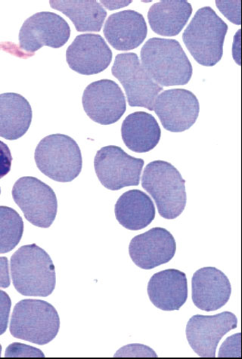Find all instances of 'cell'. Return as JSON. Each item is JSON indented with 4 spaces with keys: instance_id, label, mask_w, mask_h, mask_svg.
Wrapping results in <instances>:
<instances>
[{
    "instance_id": "cell-1",
    "label": "cell",
    "mask_w": 242,
    "mask_h": 359,
    "mask_svg": "<svg viewBox=\"0 0 242 359\" xmlns=\"http://www.w3.org/2000/svg\"><path fill=\"white\" fill-rule=\"evenodd\" d=\"M140 62L162 87L186 85L192 76L188 56L180 43L173 39H149L142 48Z\"/></svg>"
},
{
    "instance_id": "cell-2",
    "label": "cell",
    "mask_w": 242,
    "mask_h": 359,
    "mask_svg": "<svg viewBox=\"0 0 242 359\" xmlns=\"http://www.w3.org/2000/svg\"><path fill=\"white\" fill-rule=\"evenodd\" d=\"M13 285L18 293L28 297H46L53 292L56 277L53 262L36 245L19 248L11 260Z\"/></svg>"
},
{
    "instance_id": "cell-3",
    "label": "cell",
    "mask_w": 242,
    "mask_h": 359,
    "mask_svg": "<svg viewBox=\"0 0 242 359\" xmlns=\"http://www.w3.org/2000/svg\"><path fill=\"white\" fill-rule=\"evenodd\" d=\"M227 24L210 6L203 7L182 34L184 44L199 65H216L224 55Z\"/></svg>"
},
{
    "instance_id": "cell-4",
    "label": "cell",
    "mask_w": 242,
    "mask_h": 359,
    "mask_svg": "<svg viewBox=\"0 0 242 359\" xmlns=\"http://www.w3.org/2000/svg\"><path fill=\"white\" fill-rule=\"evenodd\" d=\"M186 180L179 170L166 161H154L145 168L142 187L156 201L159 215L174 219L187 206Z\"/></svg>"
},
{
    "instance_id": "cell-5",
    "label": "cell",
    "mask_w": 242,
    "mask_h": 359,
    "mask_svg": "<svg viewBox=\"0 0 242 359\" xmlns=\"http://www.w3.org/2000/svg\"><path fill=\"white\" fill-rule=\"evenodd\" d=\"M60 328L56 309L43 300L23 299L14 308L11 333L15 338L43 346L53 341Z\"/></svg>"
},
{
    "instance_id": "cell-6",
    "label": "cell",
    "mask_w": 242,
    "mask_h": 359,
    "mask_svg": "<svg viewBox=\"0 0 242 359\" xmlns=\"http://www.w3.org/2000/svg\"><path fill=\"white\" fill-rule=\"evenodd\" d=\"M34 159L39 170L60 182L73 181L83 167L79 145L64 134H53L43 139L36 147Z\"/></svg>"
},
{
    "instance_id": "cell-7",
    "label": "cell",
    "mask_w": 242,
    "mask_h": 359,
    "mask_svg": "<svg viewBox=\"0 0 242 359\" xmlns=\"http://www.w3.org/2000/svg\"><path fill=\"white\" fill-rule=\"evenodd\" d=\"M112 75L122 84L130 107L154 111L163 87L154 81L135 53H121L115 57Z\"/></svg>"
},
{
    "instance_id": "cell-8",
    "label": "cell",
    "mask_w": 242,
    "mask_h": 359,
    "mask_svg": "<svg viewBox=\"0 0 242 359\" xmlns=\"http://www.w3.org/2000/svg\"><path fill=\"white\" fill-rule=\"evenodd\" d=\"M13 198L32 225L51 227L57 215L58 201L51 187L32 177L19 179L13 189Z\"/></svg>"
},
{
    "instance_id": "cell-9",
    "label": "cell",
    "mask_w": 242,
    "mask_h": 359,
    "mask_svg": "<svg viewBox=\"0 0 242 359\" xmlns=\"http://www.w3.org/2000/svg\"><path fill=\"white\" fill-rule=\"evenodd\" d=\"M144 162L121 148L109 145L97 151L94 168L102 185L112 191L139 186Z\"/></svg>"
},
{
    "instance_id": "cell-10",
    "label": "cell",
    "mask_w": 242,
    "mask_h": 359,
    "mask_svg": "<svg viewBox=\"0 0 242 359\" xmlns=\"http://www.w3.org/2000/svg\"><path fill=\"white\" fill-rule=\"evenodd\" d=\"M70 36V26L62 17L51 12L38 13L23 24L19 32V47L29 53H34L45 46L59 48Z\"/></svg>"
},
{
    "instance_id": "cell-11",
    "label": "cell",
    "mask_w": 242,
    "mask_h": 359,
    "mask_svg": "<svg viewBox=\"0 0 242 359\" xmlns=\"http://www.w3.org/2000/svg\"><path fill=\"white\" fill-rule=\"evenodd\" d=\"M154 111L164 129L171 133H182L196 123L200 104L196 95L191 91L173 89L159 95Z\"/></svg>"
},
{
    "instance_id": "cell-12",
    "label": "cell",
    "mask_w": 242,
    "mask_h": 359,
    "mask_svg": "<svg viewBox=\"0 0 242 359\" xmlns=\"http://www.w3.org/2000/svg\"><path fill=\"white\" fill-rule=\"evenodd\" d=\"M82 103L87 116L101 125L118 122L127 110V102L121 87L107 79L93 82L87 86Z\"/></svg>"
},
{
    "instance_id": "cell-13",
    "label": "cell",
    "mask_w": 242,
    "mask_h": 359,
    "mask_svg": "<svg viewBox=\"0 0 242 359\" xmlns=\"http://www.w3.org/2000/svg\"><path fill=\"white\" fill-rule=\"evenodd\" d=\"M238 325L236 316L230 312L215 316L196 315L187 325V341L193 351L203 358H215L220 339Z\"/></svg>"
},
{
    "instance_id": "cell-14",
    "label": "cell",
    "mask_w": 242,
    "mask_h": 359,
    "mask_svg": "<svg viewBox=\"0 0 242 359\" xmlns=\"http://www.w3.org/2000/svg\"><path fill=\"white\" fill-rule=\"evenodd\" d=\"M66 61L74 72L94 75L108 69L112 52L102 36L85 34L77 36L67 48Z\"/></svg>"
},
{
    "instance_id": "cell-15",
    "label": "cell",
    "mask_w": 242,
    "mask_h": 359,
    "mask_svg": "<svg viewBox=\"0 0 242 359\" xmlns=\"http://www.w3.org/2000/svg\"><path fill=\"white\" fill-rule=\"evenodd\" d=\"M176 251L175 239L163 228H153L134 237L129 246L133 263L145 270L168 264L175 256Z\"/></svg>"
},
{
    "instance_id": "cell-16",
    "label": "cell",
    "mask_w": 242,
    "mask_h": 359,
    "mask_svg": "<svg viewBox=\"0 0 242 359\" xmlns=\"http://www.w3.org/2000/svg\"><path fill=\"white\" fill-rule=\"evenodd\" d=\"M231 294L227 276L215 267L201 268L191 279L193 304L203 311H216L224 306Z\"/></svg>"
},
{
    "instance_id": "cell-17",
    "label": "cell",
    "mask_w": 242,
    "mask_h": 359,
    "mask_svg": "<svg viewBox=\"0 0 242 359\" xmlns=\"http://www.w3.org/2000/svg\"><path fill=\"white\" fill-rule=\"evenodd\" d=\"M103 33L106 41L115 50L130 51L144 42L148 27L142 15L133 11H124L109 17Z\"/></svg>"
},
{
    "instance_id": "cell-18",
    "label": "cell",
    "mask_w": 242,
    "mask_h": 359,
    "mask_svg": "<svg viewBox=\"0 0 242 359\" xmlns=\"http://www.w3.org/2000/svg\"><path fill=\"white\" fill-rule=\"evenodd\" d=\"M148 295L153 305L163 311L179 310L188 299L187 275L177 269L154 274L148 284Z\"/></svg>"
},
{
    "instance_id": "cell-19",
    "label": "cell",
    "mask_w": 242,
    "mask_h": 359,
    "mask_svg": "<svg viewBox=\"0 0 242 359\" xmlns=\"http://www.w3.org/2000/svg\"><path fill=\"white\" fill-rule=\"evenodd\" d=\"M33 111L24 96L8 93L0 95V137L17 140L31 127Z\"/></svg>"
},
{
    "instance_id": "cell-20",
    "label": "cell",
    "mask_w": 242,
    "mask_h": 359,
    "mask_svg": "<svg viewBox=\"0 0 242 359\" xmlns=\"http://www.w3.org/2000/svg\"><path fill=\"white\" fill-rule=\"evenodd\" d=\"M121 135L126 147L130 150L147 153L157 147L161 130L158 121L151 114L137 111L128 115L123 121Z\"/></svg>"
},
{
    "instance_id": "cell-21",
    "label": "cell",
    "mask_w": 242,
    "mask_h": 359,
    "mask_svg": "<svg viewBox=\"0 0 242 359\" xmlns=\"http://www.w3.org/2000/svg\"><path fill=\"white\" fill-rule=\"evenodd\" d=\"M114 212L120 224L131 231L147 228L156 215V207L151 198L138 189L123 193L116 203Z\"/></svg>"
},
{
    "instance_id": "cell-22",
    "label": "cell",
    "mask_w": 242,
    "mask_h": 359,
    "mask_svg": "<svg viewBox=\"0 0 242 359\" xmlns=\"http://www.w3.org/2000/svg\"><path fill=\"white\" fill-rule=\"evenodd\" d=\"M191 14V5L185 0H163L152 6L148 20L154 33L174 36L182 32Z\"/></svg>"
},
{
    "instance_id": "cell-23",
    "label": "cell",
    "mask_w": 242,
    "mask_h": 359,
    "mask_svg": "<svg viewBox=\"0 0 242 359\" xmlns=\"http://www.w3.org/2000/svg\"><path fill=\"white\" fill-rule=\"evenodd\" d=\"M51 6L62 13L79 32H100L107 12L95 0H52Z\"/></svg>"
},
{
    "instance_id": "cell-24",
    "label": "cell",
    "mask_w": 242,
    "mask_h": 359,
    "mask_svg": "<svg viewBox=\"0 0 242 359\" xmlns=\"http://www.w3.org/2000/svg\"><path fill=\"white\" fill-rule=\"evenodd\" d=\"M24 222L14 209L0 206V254L12 251L20 242Z\"/></svg>"
},
{
    "instance_id": "cell-25",
    "label": "cell",
    "mask_w": 242,
    "mask_h": 359,
    "mask_svg": "<svg viewBox=\"0 0 242 359\" xmlns=\"http://www.w3.org/2000/svg\"><path fill=\"white\" fill-rule=\"evenodd\" d=\"M6 358H43L44 354L40 349L22 344H13L6 348Z\"/></svg>"
},
{
    "instance_id": "cell-26",
    "label": "cell",
    "mask_w": 242,
    "mask_h": 359,
    "mask_svg": "<svg viewBox=\"0 0 242 359\" xmlns=\"http://www.w3.org/2000/svg\"><path fill=\"white\" fill-rule=\"evenodd\" d=\"M241 0L237 1H216L220 13L229 21L236 25H241Z\"/></svg>"
},
{
    "instance_id": "cell-27",
    "label": "cell",
    "mask_w": 242,
    "mask_h": 359,
    "mask_svg": "<svg viewBox=\"0 0 242 359\" xmlns=\"http://www.w3.org/2000/svg\"><path fill=\"white\" fill-rule=\"evenodd\" d=\"M115 357H158L149 346L142 344H132L121 348Z\"/></svg>"
},
{
    "instance_id": "cell-28",
    "label": "cell",
    "mask_w": 242,
    "mask_h": 359,
    "mask_svg": "<svg viewBox=\"0 0 242 359\" xmlns=\"http://www.w3.org/2000/svg\"><path fill=\"white\" fill-rule=\"evenodd\" d=\"M219 357H241V333L232 335L226 339L220 348Z\"/></svg>"
},
{
    "instance_id": "cell-29",
    "label": "cell",
    "mask_w": 242,
    "mask_h": 359,
    "mask_svg": "<svg viewBox=\"0 0 242 359\" xmlns=\"http://www.w3.org/2000/svg\"><path fill=\"white\" fill-rule=\"evenodd\" d=\"M11 307L12 300L11 297L5 291L0 290V335L6 332Z\"/></svg>"
},
{
    "instance_id": "cell-30",
    "label": "cell",
    "mask_w": 242,
    "mask_h": 359,
    "mask_svg": "<svg viewBox=\"0 0 242 359\" xmlns=\"http://www.w3.org/2000/svg\"><path fill=\"white\" fill-rule=\"evenodd\" d=\"M13 156L8 145L0 141V180L11 172L12 168Z\"/></svg>"
},
{
    "instance_id": "cell-31",
    "label": "cell",
    "mask_w": 242,
    "mask_h": 359,
    "mask_svg": "<svg viewBox=\"0 0 242 359\" xmlns=\"http://www.w3.org/2000/svg\"><path fill=\"white\" fill-rule=\"evenodd\" d=\"M11 286L8 261L5 257H0V287L7 288Z\"/></svg>"
},
{
    "instance_id": "cell-32",
    "label": "cell",
    "mask_w": 242,
    "mask_h": 359,
    "mask_svg": "<svg viewBox=\"0 0 242 359\" xmlns=\"http://www.w3.org/2000/svg\"><path fill=\"white\" fill-rule=\"evenodd\" d=\"M1 353H2V346L0 345V357H1Z\"/></svg>"
},
{
    "instance_id": "cell-33",
    "label": "cell",
    "mask_w": 242,
    "mask_h": 359,
    "mask_svg": "<svg viewBox=\"0 0 242 359\" xmlns=\"http://www.w3.org/2000/svg\"><path fill=\"white\" fill-rule=\"evenodd\" d=\"M0 194H1V189H0Z\"/></svg>"
}]
</instances>
